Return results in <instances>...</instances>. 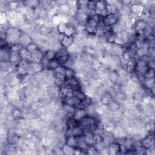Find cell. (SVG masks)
I'll return each mask as SVG.
<instances>
[{"mask_svg": "<svg viewBox=\"0 0 155 155\" xmlns=\"http://www.w3.org/2000/svg\"><path fill=\"white\" fill-rule=\"evenodd\" d=\"M21 31L19 28L10 27L6 31V41L7 44H15L16 43L21 35Z\"/></svg>", "mask_w": 155, "mask_h": 155, "instance_id": "6da1fadb", "label": "cell"}, {"mask_svg": "<svg viewBox=\"0 0 155 155\" xmlns=\"http://www.w3.org/2000/svg\"><path fill=\"white\" fill-rule=\"evenodd\" d=\"M118 14H109L102 19V24L104 27H111L116 24L119 19Z\"/></svg>", "mask_w": 155, "mask_h": 155, "instance_id": "7a4b0ae2", "label": "cell"}, {"mask_svg": "<svg viewBox=\"0 0 155 155\" xmlns=\"http://www.w3.org/2000/svg\"><path fill=\"white\" fill-rule=\"evenodd\" d=\"M107 2L104 1H96V8L95 10V13L102 17V18L105 17L108 13L106 10Z\"/></svg>", "mask_w": 155, "mask_h": 155, "instance_id": "3957f363", "label": "cell"}, {"mask_svg": "<svg viewBox=\"0 0 155 155\" xmlns=\"http://www.w3.org/2000/svg\"><path fill=\"white\" fill-rule=\"evenodd\" d=\"M56 58L58 60L61 65H64V63L68 59L69 54L68 53L67 49L65 48H61L56 53Z\"/></svg>", "mask_w": 155, "mask_h": 155, "instance_id": "277c9868", "label": "cell"}, {"mask_svg": "<svg viewBox=\"0 0 155 155\" xmlns=\"http://www.w3.org/2000/svg\"><path fill=\"white\" fill-rule=\"evenodd\" d=\"M33 42V39L30 35L27 34L25 33H22L16 44H18L22 45V47H26L29 44Z\"/></svg>", "mask_w": 155, "mask_h": 155, "instance_id": "5b68a950", "label": "cell"}, {"mask_svg": "<svg viewBox=\"0 0 155 155\" xmlns=\"http://www.w3.org/2000/svg\"><path fill=\"white\" fill-rule=\"evenodd\" d=\"M144 6L142 5L140 2L136 3V4H130V10L131 13L136 15L138 18H140L142 16L143 11H144Z\"/></svg>", "mask_w": 155, "mask_h": 155, "instance_id": "8992f818", "label": "cell"}, {"mask_svg": "<svg viewBox=\"0 0 155 155\" xmlns=\"http://www.w3.org/2000/svg\"><path fill=\"white\" fill-rule=\"evenodd\" d=\"M140 142L142 146L144 148H150L154 146V136L153 134L147 135L146 137H144Z\"/></svg>", "mask_w": 155, "mask_h": 155, "instance_id": "52a82bcc", "label": "cell"}, {"mask_svg": "<svg viewBox=\"0 0 155 155\" xmlns=\"http://www.w3.org/2000/svg\"><path fill=\"white\" fill-rule=\"evenodd\" d=\"M43 57H44V52L39 48H38L37 50L31 53L30 62H41Z\"/></svg>", "mask_w": 155, "mask_h": 155, "instance_id": "ba28073f", "label": "cell"}, {"mask_svg": "<svg viewBox=\"0 0 155 155\" xmlns=\"http://www.w3.org/2000/svg\"><path fill=\"white\" fill-rule=\"evenodd\" d=\"M87 115V113L86 109L76 108L73 114V117L74 118V119H75L77 122H79V121L82 119Z\"/></svg>", "mask_w": 155, "mask_h": 155, "instance_id": "9c48e42d", "label": "cell"}, {"mask_svg": "<svg viewBox=\"0 0 155 155\" xmlns=\"http://www.w3.org/2000/svg\"><path fill=\"white\" fill-rule=\"evenodd\" d=\"M63 101L64 104L71 106L73 107H74L75 108H76L79 106V105L81 102L79 99H78L74 96L63 99Z\"/></svg>", "mask_w": 155, "mask_h": 155, "instance_id": "30bf717a", "label": "cell"}, {"mask_svg": "<svg viewBox=\"0 0 155 155\" xmlns=\"http://www.w3.org/2000/svg\"><path fill=\"white\" fill-rule=\"evenodd\" d=\"M59 91L60 95L61 96V97H63V99L73 96L74 93V90L71 88H70L65 85H63L60 88Z\"/></svg>", "mask_w": 155, "mask_h": 155, "instance_id": "8fae6325", "label": "cell"}, {"mask_svg": "<svg viewBox=\"0 0 155 155\" xmlns=\"http://www.w3.org/2000/svg\"><path fill=\"white\" fill-rule=\"evenodd\" d=\"M82 136L88 146L93 145V136L94 134L90 130L84 131Z\"/></svg>", "mask_w": 155, "mask_h": 155, "instance_id": "7c38bea8", "label": "cell"}, {"mask_svg": "<svg viewBox=\"0 0 155 155\" xmlns=\"http://www.w3.org/2000/svg\"><path fill=\"white\" fill-rule=\"evenodd\" d=\"M21 57L18 51H10V58H9V62L12 64H18L19 61L21 60Z\"/></svg>", "mask_w": 155, "mask_h": 155, "instance_id": "4fadbf2b", "label": "cell"}, {"mask_svg": "<svg viewBox=\"0 0 155 155\" xmlns=\"http://www.w3.org/2000/svg\"><path fill=\"white\" fill-rule=\"evenodd\" d=\"M109 154H116L120 152V144L116 141L112 142L108 146Z\"/></svg>", "mask_w": 155, "mask_h": 155, "instance_id": "5bb4252c", "label": "cell"}, {"mask_svg": "<svg viewBox=\"0 0 155 155\" xmlns=\"http://www.w3.org/2000/svg\"><path fill=\"white\" fill-rule=\"evenodd\" d=\"M20 57L21 59H24V60H27L29 62H30V59H31V53L27 49L26 47H22L19 51Z\"/></svg>", "mask_w": 155, "mask_h": 155, "instance_id": "9a60e30c", "label": "cell"}, {"mask_svg": "<svg viewBox=\"0 0 155 155\" xmlns=\"http://www.w3.org/2000/svg\"><path fill=\"white\" fill-rule=\"evenodd\" d=\"M78 137L74 136H68L65 137V143L68 145L73 147L74 148H77Z\"/></svg>", "mask_w": 155, "mask_h": 155, "instance_id": "2e32d148", "label": "cell"}, {"mask_svg": "<svg viewBox=\"0 0 155 155\" xmlns=\"http://www.w3.org/2000/svg\"><path fill=\"white\" fill-rule=\"evenodd\" d=\"M89 146L87 145V143L85 142L82 135L78 137V144H77V148L80 149L82 151H86L87 153V150Z\"/></svg>", "mask_w": 155, "mask_h": 155, "instance_id": "e0dca14e", "label": "cell"}, {"mask_svg": "<svg viewBox=\"0 0 155 155\" xmlns=\"http://www.w3.org/2000/svg\"><path fill=\"white\" fill-rule=\"evenodd\" d=\"M73 43V37H70V36H64L62 39L61 41V45L63 48H67L70 45H71Z\"/></svg>", "mask_w": 155, "mask_h": 155, "instance_id": "ac0fdd59", "label": "cell"}, {"mask_svg": "<svg viewBox=\"0 0 155 155\" xmlns=\"http://www.w3.org/2000/svg\"><path fill=\"white\" fill-rule=\"evenodd\" d=\"M144 87L147 90H151L154 87V78H144L143 81Z\"/></svg>", "mask_w": 155, "mask_h": 155, "instance_id": "d6986e66", "label": "cell"}, {"mask_svg": "<svg viewBox=\"0 0 155 155\" xmlns=\"http://www.w3.org/2000/svg\"><path fill=\"white\" fill-rule=\"evenodd\" d=\"M149 54V50H146L142 48H137L135 51L134 57H137L141 59Z\"/></svg>", "mask_w": 155, "mask_h": 155, "instance_id": "ffe728a7", "label": "cell"}, {"mask_svg": "<svg viewBox=\"0 0 155 155\" xmlns=\"http://www.w3.org/2000/svg\"><path fill=\"white\" fill-rule=\"evenodd\" d=\"M107 107H108V108L110 110V111H111L112 112H116L117 110H119L120 108V104L118 103L115 100H114L113 99L110 102V104H108V105Z\"/></svg>", "mask_w": 155, "mask_h": 155, "instance_id": "44dd1931", "label": "cell"}, {"mask_svg": "<svg viewBox=\"0 0 155 155\" xmlns=\"http://www.w3.org/2000/svg\"><path fill=\"white\" fill-rule=\"evenodd\" d=\"M59 65H61L59 62L58 61V60L56 58H54V59H51L48 61L47 69L50 70H54Z\"/></svg>", "mask_w": 155, "mask_h": 155, "instance_id": "7402d4cb", "label": "cell"}, {"mask_svg": "<svg viewBox=\"0 0 155 155\" xmlns=\"http://www.w3.org/2000/svg\"><path fill=\"white\" fill-rule=\"evenodd\" d=\"M61 150L62 151L63 154H65L70 155V154H74V150H75V148H73V147H70L69 145H68L65 143L61 147Z\"/></svg>", "mask_w": 155, "mask_h": 155, "instance_id": "603a6c76", "label": "cell"}, {"mask_svg": "<svg viewBox=\"0 0 155 155\" xmlns=\"http://www.w3.org/2000/svg\"><path fill=\"white\" fill-rule=\"evenodd\" d=\"M73 96L76 97L78 99H79L81 101H82L87 96L84 93V92L82 90L81 87L74 90L73 93Z\"/></svg>", "mask_w": 155, "mask_h": 155, "instance_id": "cb8c5ba5", "label": "cell"}, {"mask_svg": "<svg viewBox=\"0 0 155 155\" xmlns=\"http://www.w3.org/2000/svg\"><path fill=\"white\" fill-rule=\"evenodd\" d=\"M75 33H76L75 27L71 25L67 24V28H66V29L65 30V32H64V35L67 36L73 37V36L74 35Z\"/></svg>", "mask_w": 155, "mask_h": 155, "instance_id": "d4e9b609", "label": "cell"}, {"mask_svg": "<svg viewBox=\"0 0 155 155\" xmlns=\"http://www.w3.org/2000/svg\"><path fill=\"white\" fill-rule=\"evenodd\" d=\"M56 51L51 50H48L44 53V56L48 59V61H50L51 59H53L56 58Z\"/></svg>", "mask_w": 155, "mask_h": 155, "instance_id": "484cf974", "label": "cell"}, {"mask_svg": "<svg viewBox=\"0 0 155 155\" xmlns=\"http://www.w3.org/2000/svg\"><path fill=\"white\" fill-rule=\"evenodd\" d=\"M24 4L25 6L30 7V8H36L37 6H38L39 5V1H35V0L27 1H24Z\"/></svg>", "mask_w": 155, "mask_h": 155, "instance_id": "4316f807", "label": "cell"}, {"mask_svg": "<svg viewBox=\"0 0 155 155\" xmlns=\"http://www.w3.org/2000/svg\"><path fill=\"white\" fill-rule=\"evenodd\" d=\"M75 75H76V71L73 68H66V71L65 73L66 79H69V78L75 77Z\"/></svg>", "mask_w": 155, "mask_h": 155, "instance_id": "83f0119b", "label": "cell"}, {"mask_svg": "<svg viewBox=\"0 0 155 155\" xmlns=\"http://www.w3.org/2000/svg\"><path fill=\"white\" fill-rule=\"evenodd\" d=\"M67 24H65V23L62 22V23L59 24L58 25H57L56 27V29H57L59 33L64 34L65 30L67 28Z\"/></svg>", "mask_w": 155, "mask_h": 155, "instance_id": "f1b7e54d", "label": "cell"}, {"mask_svg": "<svg viewBox=\"0 0 155 155\" xmlns=\"http://www.w3.org/2000/svg\"><path fill=\"white\" fill-rule=\"evenodd\" d=\"M154 68L149 67L144 75V78H154Z\"/></svg>", "mask_w": 155, "mask_h": 155, "instance_id": "f546056e", "label": "cell"}, {"mask_svg": "<svg viewBox=\"0 0 155 155\" xmlns=\"http://www.w3.org/2000/svg\"><path fill=\"white\" fill-rule=\"evenodd\" d=\"M64 82L65 81L62 80L59 78H58L54 76V79H53V83L55 85H56L58 87L61 88V87H62L64 85Z\"/></svg>", "mask_w": 155, "mask_h": 155, "instance_id": "4dcf8cb0", "label": "cell"}, {"mask_svg": "<svg viewBox=\"0 0 155 155\" xmlns=\"http://www.w3.org/2000/svg\"><path fill=\"white\" fill-rule=\"evenodd\" d=\"M30 63V62H29V61H27V60L21 59V60L19 61V62L18 65L27 70V68L29 67Z\"/></svg>", "mask_w": 155, "mask_h": 155, "instance_id": "1f68e13d", "label": "cell"}, {"mask_svg": "<svg viewBox=\"0 0 155 155\" xmlns=\"http://www.w3.org/2000/svg\"><path fill=\"white\" fill-rule=\"evenodd\" d=\"M0 22H1V24H5L6 22H8L7 15L6 12H1V13H0Z\"/></svg>", "mask_w": 155, "mask_h": 155, "instance_id": "d6a6232c", "label": "cell"}, {"mask_svg": "<svg viewBox=\"0 0 155 155\" xmlns=\"http://www.w3.org/2000/svg\"><path fill=\"white\" fill-rule=\"evenodd\" d=\"M104 140L103 136L101 134H94L93 136V145L102 142Z\"/></svg>", "mask_w": 155, "mask_h": 155, "instance_id": "836d02e7", "label": "cell"}, {"mask_svg": "<svg viewBox=\"0 0 155 155\" xmlns=\"http://www.w3.org/2000/svg\"><path fill=\"white\" fill-rule=\"evenodd\" d=\"M66 67H65L64 65H61L59 67H58L55 70H54V72L56 73H60V74H65V71H66Z\"/></svg>", "mask_w": 155, "mask_h": 155, "instance_id": "e575fe53", "label": "cell"}, {"mask_svg": "<svg viewBox=\"0 0 155 155\" xmlns=\"http://www.w3.org/2000/svg\"><path fill=\"white\" fill-rule=\"evenodd\" d=\"M87 153L89 154H99V152L96 150L94 145H90L88 147L87 150Z\"/></svg>", "mask_w": 155, "mask_h": 155, "instance_id": "d590c367", "label": "cell"}, {"mask_svg": "<svg viewBox=\"0 0 155 155\" xmlns=\"http://www.w3.org/2000/svg\"><path fill=\"white\" fill-rule=\"evenodd\" d=\"M16 73L18 74H19L20 76H25L26 74H27V70L24 68H22L18 65L16 68Z\"/></svg>", "mask_w": 155, "mask_h": 155, "instance_id": "8d00e7d4", "label": "cell"}, {"mask_svg": "<svg viewBox=\"0 0 155 155\" xmlns=\"http://www.w3.org/2000/svg\"><path fill=\"white\" fill-rule=\"evenodd\" d=\"M26 48H27V49L30 53H31V52L34 51L35 50H37L38 48H39V47H38V45H37L36 44H35L34 42H33V43L29 44L28 46L26 47Z\"/></svg>", "mask_w": 155, "mask_h": 155, "instance_id": "74e56055", "label": "cell"}]
</instances>
